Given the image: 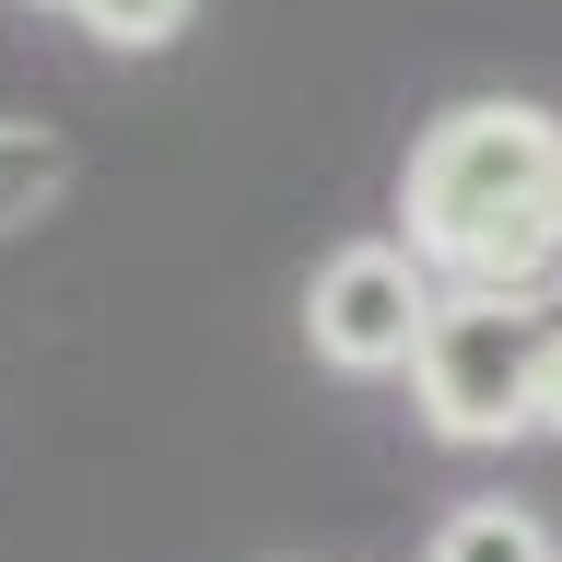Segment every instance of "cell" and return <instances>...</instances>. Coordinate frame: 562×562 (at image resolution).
Segmentation results:
<instances>
[{
  "label": "cell",
  "mask_w": 562,
  "mask_h": 562,
  "mask_svg": "<svg viewBox=\"0 0 562 562\" xmlns=\"http://www.w3.org/2000/svg\"><path fill=\"white\" fill-rule=\"evenodd\" d=\"M398 246L446 293L562 281V117L527 94H469L422 117L411 165H398Z\"/></svg>",
  "instance_id": "1"
},
{
  "label": "cell",
  "mask_w": 562,
  "mask_h": 562,
  "mask_svg": "<svg viewBox=\"0 0 562 562\" xmlns=\"http://www.w3.org/2000/svg\"><path fill=\"white\" fill-rule=\"evenodd\" d=\"M411 411L434 446H516L539 434V305L527 293H446L411 363Z\"/></svg>",
  "instance_id": "2"
},
{
  "label": "cell",
  "mask_w": 562,
  "mask_h": 562,
  "mask_svg": "<svg viewBox=\"0 0 562 562\" xmlns=\"http://www.w3.org/2000/svg\"><path fill=\"white\" fill-rule=\"evenodd\" d=\"M434 305H446V281L398 235H351L305 281V351L328 375H411L422 340H434Z\"/></svg>",
  "instance_id": "3"
},
{
  "label": "cell",
  "mask_w": 562,
  "mask_h": 562,
  "mask_svg": "<svg viewBox=\"0 0 562 562\" xmlns=\"http://www.w3.org/2000/svg\"><path fill=\"white\" fill-rule=\"evenodd\" d=\"M70 200V140L47 117H0V235H24Z\"/></svg>",
  "instance_id": "4"
},
{
  "label": "cell",
  "mask_w": 562,
  "mask_h": 562,
  "mask_svg": "<svg viewBox=\"0 0 562 562\" xmlns=\"http://www.w3.org/2000/svg\"><path fill=\"white\" fill-rule=\"evenodd\" d=\"M422 562H562L551 527L527 516V504H504V492H481V504H457L446 527H434V551Z\"/></svg>",
  "instance_id": "5"
},
{
  "label": "cell",
  "mask_w": 562,
  "mask_h": 562,
  "mask_svg": "<svg viewBox=\"0 0 562 562\" xmlns=\"http://www.w3.org/2000/svg\"><path fill=\"white\" fill-rule=\"evenodd\" d=\"M70 24L94 35V47H117V59H153V47H176V35L200 24V0H82Z\"/></svg>",
  "instance_id": "6"
},
{
  "label": "cell",
  "mask_w": 562,
  "mask_h": 562,
  "mask_svg": "<svg viewBox=\"0 0 562 562\" xmlns=\"http://www.w3.org/2000/svg\"><path fill=\"white\" fill-rule=\"evenodd\" d=\"M527 305H539V434L562 446V281H539Z\"/></svg>",
  "instance_id": "7"
},
{
  "label": "cell",
  "mask_w": 562,
  "mask_h": 562,
  "mask_svg": "<svg viewBox=\"0 0 562 562\" xmlns=\"http://www.w3.org/2000/svg\"><path fill=\"white\" fill-rule=\"evenodd\" d=\"M35 12H82V0H35Z\"/></svg>",
  "instance_id": "8"
}]
</instances>
